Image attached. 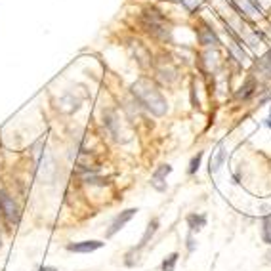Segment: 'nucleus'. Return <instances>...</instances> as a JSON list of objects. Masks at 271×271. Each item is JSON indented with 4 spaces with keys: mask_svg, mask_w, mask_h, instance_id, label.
<instances>
[{
    "mask_svg": "<svg viewBox=\"0 0 271 271\" xmlns=\"http://www.w3.org/2000/svg\"><path fill=\"white\" fill-rule=\"evenodd\" d=\"M132 94L155 117H162L168 111V103H166L164 96L157 90L155 84H151V80H147V78H137L132 84Z\"/></svg>",
    "mask_w": 271,
    "mask_h": 271,
    "instance_id": "1",
    "label": "nucleus"
},
{
    "mask_svg": "<svg viewBox=\"0 0 271 271\" xmlns=\"http://www.w3.org/2000/svg\"><path fill=\"white\" fill-rule=\"evenodd\" d=\"M143 25L147 27V31L153 37L166 38L170 35V29L164 23V17L159 12H147L143 13Z\"/></svg>",
    "mask_w": 271,
    "mask_h": 271,
    "instance_id": "2",
    "label": "nucleus"
},
{
    "mask_svg": "<svg viewBox=\"0 0 271 271\" xmlns=\"http://www.w3.org/2000/svg\"><path fill=\"white\" fill-rule=\"evenodd\" d=\"M0 210H2V216L6 218V222L17 225L19 223V208L6 191H0Z\"/></svg>",
    "mask_w": 271,
    "mask_h": 271,
    "instance_id": "3",
    "label": "nucleus"
},
{
    "mask_svg": "<svg viewBox=\"0 0 271 271\" xmlns=\"http://www.w3.org/2000/svg\"><path fill=\"white\" fill-rule=\"evenodd\" d=\"M136 214H137V208H128V210H124V212H121V214H119V216H117V218L111 222V227L107 229L105 237H113L115 233H119L124 225H126V223L134 218Z\"/></svg>",
    "mask_w": 271,
    "mask_h": 271,
    "instance_id": "4",
    "label": "nucleus"
},
{
    "mask_svg": "<svg viewBox=\"0 0 271 271\" xmlns=\"http://www.w3.org/2000/svg\"><path fill=\"white\" fill-rule=\"evenodd\" d=\"M168 174H172V166L170 164H160L159 168L153 172V176H151V185L157 189V191H166V176Z\"/></svg>",
    "mask_w": 271,
    "mask_h": 271,
    "instance_id": "5",
    "label": "nucleus"
},
{
    "mask_svg": "<svg viewBox=\"0 0 271 271\" xmlns=\"http://www.w3.org/2000/svg\"><path fill=\"white\" fill-rule=\"evenodd\" d=\"M105 243L101 241H80V243H69L67 250L69 252H78V254H90V252H96L103 247Z\"/></svg>",
    "mask_w": 271,
    "mask_h": 271,
    "instance_id": "6",
    "label": "nucleus"
},
{
    "mask_svg": "<svg viewBox=\"0 0 271 271\" xmlns=\"http://www.w3.org/2000/svg\"><path fill=\"white\" fill-rule=\"evenodd\" d=\"M187 225H189V231H191V233L201 231V229L206 225V214H189V216H187Z\"/></svg>",
    "mask_w": 271,
    "mask_h": 271,
    "instance_id": "7",
    "label": "nucleus"
},
{
    "mask_svg": "<svg viewBox=\"0 0 271 271\" xmlns=\"http://www.w3.org/2000/svg\"><path fill=\"white\" fill-rule=\"evenodd\" d=\"M225 155H227V151H225V145H220L218 151H216V155H214V159H210V172H218L220 168L223 166V160H225Z\"/></svg>",
    "mask_w": 271,
    "mask_h": 271,
    "instance_id": "8",
    "label": "nucleus"
},
{
    "mask_svg": "<svg viewBox=\"0 0 271 271\" xmlns=\"http://www.w3.org/2000/svg\"><path fill=\"white\" fill-rule=\"evenodd\" d=\"M256 90V78L254 76H248L247 80L243 82V86L239 88V92H237V98L239 99H247L248 96H252V92Z\"/></svg>",
    "mask_w": 271,
    "mask_h": 271,
    "instance_id": "9",
    "label": "nucleus"
},
{
    "mask_svg": "<svg viewBox=\"0 0 271 271\" xmlns=\"http://www.w3.org/2000/svg\"><path fill=\"white\" fill-rule=\"evenodd\" d=\"M157 229H159V220L155 218V220L149 222L147 229H145V233H143V237H141V241H139V245H137L136 250H141V248L145 247V245L149 243V239H153V235L157 233Z\"/></svg>",
    "mask_w": 271,
    "mask_h": 271,
    "instance_id": "10",
    "label": "nucleus"
},
{
    "mask_svg": "<svg viewBox=\"0 0 271 271\" xmlns=\"http://www.w3.org/2000/svg\"><path fill=\"white\" fill-rule=\"evenodd\" d=\"M199 42L203 46H212V44H218V38L212 33V29L203 27V29H199Z\"/></svg>",
    "mask_w": 271,
    "mask_h": 271,
    "instance_id": "11",
    "label": "nucleus"
},
{
    "mask_svg": "<svg viewBox=\"0 0 271 271\" xmlns=\"http://www.w3.org/2000/svg\"><path fill=\"white\" fill-rule=\"evenodd\" d=\"M178 258H180V254H178V252H172V254H168L166 258L162 260V264H160V270H162V271H174V270H176V264H178Z\"/></svg>",
    "mask_w": 271,
    "mask_h": 271,
    "instance_id": "12",
    "label": "nucleus"
},
{
    "mask_svg": "<svg viewBox=\"0 0 271 271\" xmlns=\"http://www.w3.org/2000/svg\"><path fill=\"white\" fill-rule=\"evenodd\" d=\"M262 239H264L266 245L271 247V216H268L262 223Z\"/></svg>",
    "mask_w": 271,
    "mask_h": 271,
    "instance_id": "13",
    "label": "nucleus"
},
{
    "mask_svg": "<svg viewBox=\"0 0 271 271\" xmlns=\"http://www.w3.org/2000/svg\"><path fill=\"white\" fill-rule=\"evenodd\" d=\"M203 155H204V153H203V151H199L197 155L191 159V162H189V168H187V172H189V174L197 172L199 168H201V160H203Z\"/></svg>",
    "mask_w": 271,
    "mask_h": 271,
    "instance_id": "14",
    "label": "nucleus"
},
{
    "mask_svg": "<svg viewBox=\"0 0 271 271\" xmlns=\"http://www.w3.org/2000/svg\"><path fill=\"white\" fill-rule=\"evenodd\" d=\"M239 4H241V8H243L248 15H256V6L250 4V0H239Z\"/></svg>",
    "mask_w": 271,
    "mask_h": 271,
    "instance_id": "15",
    "label": "nucleus"
},
{
    "mask_svg": "<svg viewBox=\"0 0 271 271\" xmlns=\"http://www.w3.org/2000/svg\"><path fill=\"white\" fill-rule=\"evenodd\" d=\"M195 248H197V243H195V239H193V233L189 231V235H187V250L193 252Z\"/></svg>",
    "mask_w": 271,
    "mask_h": 271,
    "instance_id": "16",
    "label": "nucleus"
},
{
    "mask_svg": "<svg viewBox=\"0 0 271 271\" xmlns=\"http://www.w3.org/2000/svg\"><path fill=\"white\" fill-rule=\"evenodd\" d=\"M38 271H58V270H56V268H52V266H42Z\"/></svg>",
    "mask_w": 271,
    "mask_h": 271,
    "instance_id": "17",
    "label": "nucleus"
},
{
    "mask_svg": "<svg viewBox=\"0 0 271 271\" xmlns=\"http://www.w3.org/2000/svg\"><path fill=\"white\" fill-rule=\"evenodd\" d=\"M268 260H270V262H271V250H270V252H268Z\"/></svg>",
    "mask_w": 271,
    "mask_h": 271,
    "instance_id": "18",
    "label": "nucleus"
},
{
    "mask_svg": "<svg viewBox=\"0 0 271 271\" xmlns=\"http://www.w3.org/2000/svg\"><path fill=\"white\" fill-rule=\"evenodd\" d=\"M268 121H270V123H268V126H271V117H270V119H268Z\"/></svg>",
    "mask_w": 271,
    "mask_h": 271,
    "instance_id": "19",
    "label": "nucleus"
},
{
    "mask_svg": "<svg viewBox=\"0 0 271 271\" xmlns=\"http://www.w3.org/2000/svg\"><path fill=\"white\" fill-rule=\"evenodd\" d=\"M0 247H2V239H0Z\"/></svg>",
    "mask_w": 271,
    "mask_h": 271,
    "instance_id": "20",
    "label": "nucleus"
}]
</instances>
